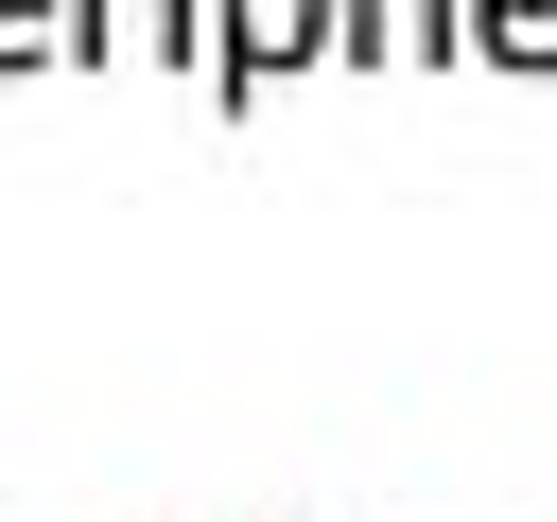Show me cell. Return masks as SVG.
<instances>
[{"label": "cell", "mask_w": 557, "mask_h": 522, "mask_svg": "<svg viewBox=\"0 0 557 522\" xmlns=\"http://www.w3.org/2000/svg\"><path fill=\"white\" fill-rule=\"evenodd\" d=\"M313 52H348V0H209V87H261Z\"/></svg>", "instance_id": "6da1fadb"}, {"label": "cell", "mask_w": 557, "mask_h": 522, "mask_svg": "<svg viewBox=\"0 0 557 522\" xmlns=\"http://www.w3.org/2000/svg\"><path fill=\"white\" fill-rule=\"evenodd\" d=\"M0 70H70V0H0Z\"/></svg>", "instance_id": "277c9868"}, {"label": "cell", "mask_w": 557, "mask_h": 522, "mask_svg": "<svg viewBox=\"0 0 557 522\" xmlns=\"http://www.w3.org/2000/svg\"><path fill=\"white\" fill-rule=\"evenodd\" d=\"M470 52L487 70H557V0H470Z\"/></svg>", "instance_id": "3957f363"}, {"label": "cell", "mask_w": 557, "mask_h": 522, "mask_svg": "<svg viewBox=\"0 0 557 522\" xmlns=\"http://www.w3.org/2000/svg\"><path fill=\"white\" fill-rule=\"evenodd\" d=\"M348 52L366 70H435V52H470V0H348Z\"/></svg>", "instance_id": "7a4b0ae2"}]
</instances>
